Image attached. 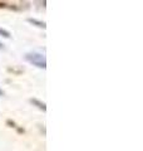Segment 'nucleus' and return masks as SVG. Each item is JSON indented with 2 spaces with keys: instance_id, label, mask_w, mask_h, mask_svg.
<instances>
[{
  "instance_id": "1",
  "label": "nucleus",
  "mask_w": 143,
  "mask_h": 151,
  "mask_svg": "<svg viewBox=\"0 0 143 151\" xmlns=\"http://www.w3.org/2000/svg\"><path fill=\"white\" fill-rule=\"evenodd\" d=\"M25 59L28 60V62H30L31 64L39 67V68H43V69L46 68V62H45V55L44 54L33 52V53H28L25 55Z\"/></svg>"
},
{
  "instance_id": "2",
  "label": "nucleus",
  "mask_w": 143,
  "mask_h": 151,
  "mask_svg": "<svg viewBox=\"0 0 143 151\" xmlns=\"http://www.w3.org/2000/svg\"><path fill=\"white\" fill-rule=\"evenodd\" d=\"M30 102L33 103V105H35L36 107H39L40 110H43V111H45V110H46V106H45V103H44V102H40L39 100H36V98H31V100H30Z\"/></svg>"
},
{
  "instance_id": "3",
  "label": "nucleus",
  "mask_w": 143,
  "mask_h": 151,
  "mask_svg": "<svg viewBox=\"0 0 143 151\" xmlns=\"http://www.w3.org/2000/svg\"><path fill=\"white\" fill-rule=\"evenodd\" d=\"M28 22L31 23V24H34V25H36V27H39V28H43V29L45 28V23L44 22H39V20H36V19H31V18L28 19Z\"/></svg>"
},
{
  "instance_id": "4",
  "label": "nucleus",
  "mask_w": 143,
  "mask_h": 151,
  "mask_svg": "<svg viewBox=\"0 0 143 151\" xmlns=\"http://www.w3.org/2000/svg\"><path fill=\"white\" fill-rule=\"evenodd\" d=\"M0 35H3L4 38H10V33H9L8 30H5V29H1V28H0Z\"/></svg>"
},
{
  "instance_id": "5",
  "label": "nucleus",
  "mask_w": 143,
  "mask_h": 151,
  "mask_svg": "<svg viewBox=\"0 0 143 151\" xmlns=\"http://www.w3.org/2000/svg\"><path fill=\"white\" fill-rule=\"evenodd\" d=\"M1 48H4V44H3V43H0V49H1Z\"/></svg>"
},
{
  "instance_id": "6",
  "label": "nucleus",
  "mask_w": 143,
  "mask_h": 151,
  "mask_svg": "<svg viewBox=\"0 0 143 151\" xmlns=\"http://www.w3.org/2000/svg\"><path fill=\"white\" fill-rule=\"evenodd\" d=\"M3 94H4V92L1 91V89H0V96H3Z\"/></svg>"
}]
</instances>
